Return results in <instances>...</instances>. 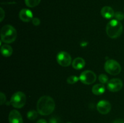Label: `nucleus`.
Instances as JSON below:
<instances>
[{
    "label": "nucleus",
    "instance_id": "1a4fd4ad",
    "mask_svg": "<svg viewBox=\"0 0 124 123\" xmlns=\"http://www.w3.org/2000/svg\"><path fill=\"white\" fill-rule=\"evenodd\" d=\"M111 109V105L106 100H101L97 104V110L100 113L105 115L108 113Z\"/></svg>",
    "mask_w": 124,
    "mask_h": 123
},
{
    "label": "nucleus",
    "instance_id": "f3484780",
    "mask_svg": "<svg viewBox=\"0 0 124 123\" xmlns=\"http://www.w3.org/2000/svg\"><path fill=\"white\" fill-rule=\"evenodd\" d=\"M38 115V111L36 112V110H31L29 111L27 114V118L30 120H35L36 118H37Z\"/></svg>",
    "mask_w": 124,
    "mask_h": 123
},
{
    "label": "nucleus",
    "instance_id": "a878e982",
    "mask_svg": "<svg viewBox=\"0 0 124 123\" xmlns=\"http://www.w3.org/2000/svg\"><path fill=\"white\" fill-rule=\"evenodd\" d=\"M36 123H47V122L46 119H39Z\"/></svg>",
    "mask_w": 124,
    "mask_h": 123
},
{
    "label": "nucleus",
    "instance_id": "4be33fe9",
    "mask_svg": "<svg viewBox=\"0 0 124 123\" xmlns=\"http://www.w3.org/2000/svg\"><path fill=\"white\" fill-rule=\"evenodd\" d=\"M6 96H5L4 94L2 92L0 93V104L1 105H2L6 101Z\"/></svg>",
    "mask_w": 124,
    "mask_h": 123
},
{
    "label": "nucleus",
    "instance_id": "9d476101",
    "mask_svg": "<svg viewBox=\"0 0 124 123\" xmlns=\"http://www.w3.org/2000/svg\"><path fill=\"white\" fill-rule=\"evenodd\" d=\"M9 123H23V119L21 113L16 110H12L8 115Z\"/></svg>",
    "mask_w": 124,
    "mask_h": 123
},
{
    "label": "nucleus",
    "instance_id": "39448f33",
    "mask_svg": "<svg viewBox=\"0 0 124 123\" xmlns=\"http://www.w3.org/2000/svg\"><path fill=\"white\" fill-rule=\"evenodd\" d=\"M104 68L107 73L113 75L119 74L121 71V65L115 60H107L104 65Z\"/></svg>",
    "mask_w": 124,
    "mask_h": 123
},
{
    "label": "nucleus",
    "instance_id": "6ab92c4d",
    "mask_svg": "<svg viewBox=\"0 0 124 123\" xmlns=\"http://www.w3.org/2000/svg\"><path fill=\"white\" fill-rule=\"evenodd\" d=\"M99 80L102 84H105V83L108 82V77L106 75L102 74L99 75Z\"/></svg>",
    "mask_w": 124,
    "mask_h": 123
},
{
    "label": "nucleus",
    "instance_id": "dca6fc26",
    "mask_svg": "<svg viewBox=\"0 0 124 123\" xmlns=\"http://www.w3.org/2000/svg\"><path fill=\"white\" fill-rule=\"evenodd\" d=\"M41 2V0H25V3L27 7H35Z\"/></svg>",
    "mask_w": 124,
    "mask_h": 123
},
{
    "label": "nucleus",
    "instance_id": "6e6552de",
    "mask_svg": "<svg viewBox=\"0 0 124 123\" xmlns=\"http://www.w3.org/2000/svg\"><path fill=\"white\" fill-rule=\"evenodd\" d=\"M122 87L123 83L119 78H112L107 83V89L113 92L121 90Z\"/></svg>",
    "mask_w": 124,
    "mask_h": 123
},
{
    "label": "nucleus",
    "instance_id": "4468645a",
    "mask_svg": "<svg viewBox=\"0 0 124 123\" xmlns=\"http://www.w3.org/2000/svg\"><path fill=\"white\" fill-rule=\"evenodd\" d=\"M105 87L104 84H97L92 88V92L96 95H100L105 92Z\"/></svg>",
    "mask_w": 124,
    "mask_h": 123
},
{
    "label": "nucleus",
    "instance_id": "7ed1b4c3",
    "mask_svg": "<svg viewBox=\"0 0 124 123\" xmlns=\"http://www.w3.org/2000/svg\"><path fill=\"white\" fill-rule=\"evenodd\" d=\"M16 30L12 25H6L1 28V39L4 43H12L16 40Z\"/></svg>",
    "mask_w": 124,
    "mask_h": 123
},
{
    "label": "nucleus",
    "instance_id": "412c9836",
    "mask_svg": "<svg viewBox=\"0 0 124 123\" xmlns=\"http://www.w3.org/2000/svg\"><path fill=\"white\" fill-rule=\"evenodd\" d=\"M49 123H60V120L59 119V118H56L55 116L52 117L50 119H49Z\"/></svg>",
    "mask_w": 124,
    "mask_h": 123
},
{
    "label": "nucleus",
    "instance_id": "0eeeda50",
    "mask_svg": "<svg viewBox=\"0 0 124 123\" xmlns=\"http://www.w3.org/2000/svg\"><path fill=\"white\" fill-rule=\"evenodd\" d=\"M57 62L59 65L63 67H67L71 65L72 62L71 57L70 54L65 51H60L56 57Z\"/></svg>",
    "mask_w": 124,
    "mask_h": 123
},
{
    "label": "nucleus",
    "instance_id": "f03ea898",
    "mask_svg": "<svg viewBox=\"0 0 124 123\" xmlns=\"http://www.w3.org/2000/svg\"><path fill=\"white\" fill-rule=\"evenodd\" d=\"M123 31L122 24L116 19H113L107 24L106 32L109 37L116 39L119 37Z\"/></svg>",
    "mask_w": 124,
    "mask_h": 123
},
{
    "label": "nucleus",
    "instance_id": "20e7f679",
    "mask_svg": "<svg viewBox=\"0 0 124 123\" xmlns=\"http://www.w3.org/2000/svg\"><path fill=\"white\" fill-rule=\"evenodd\" d=\"M25 102L26 96L23 92H16L11 97L10 104L15 108H22L25 105Z\"/></svg>",
    "mask_w": 124,
    "mask_h": 123
},
{
    "label": "nucleus",
    "instance_id": "b1692460",
    "mask_svg": "<svg viewBox=\"0 0 124 123\" xmlns=\"http://www.w3.org/2000/svg\"><path fill=\"white\" fill-rule=\"evenodd\" d=\"M0 12H1V17H0V21L2 22V20L4 19L5 16V13H4V11L3 10L2 8H0Z\"/></svg>",
    "mask_w": 124,
    "mask_h": 123
},
{
    "label": "nucleus",
    "instance_id": "f257e3e1",
    "mask_svg": "<svg viewBox=\"0 0 124 123\" xmlns=\"http://www.w3.org/2000/svg\"><path fill=\"white\" fill-rule=\"evenodd\" d=\"M55 102L52 97L44 95L40 98L37 102V111L41 115H48L54 111Z\"/></svg>",
    "mask_w": 124,
    "mask_h": 123
},
{
    "label": "nucleus",
    "instance_id": "f8f14e48",
    "mask_svg": "<svg viewBox=\"0 0 124 123\" xmlns=\"http://www.w3.org/2000/svg\"><path fill=\"white\" fill-rule=\"evenodd\" d=\"M101 15L105 19H111L115 15L113 9L109 6H105L103 7L101 11Z\"/></svg>",
    "mask_w": 124,
    "mask_h": 123
},
{
    "label": "nucleus",
    "instance_id": "aec40b11",
    "mask_svg": "<svg viewBox=\"0 0 124 123\" xmlns=\"http://www.w3.org/2000/svg\"><path fill=\"white\" fill-rule=\"evenodd\" d=\"M115 19L119 20H122L124 18V14L121 12H117L115 13V15H114Z\"/></svg>",
    "mask_w": 124,
    "mask_h": 123
},
{
    "label": "nucleus",
    "instance_id": "423d86ee",
    "mask_svg": "<svg viewBox=\"0 0 124 123\" xmlns=\"http://www.w3.org/2000/svg\"><path fill=\"white\" fill-rule=\"evenodd\" d=\"M79 80L84 84H91L95 82L96 80V75L93 71L87 70L81 74Z\"/></svg>",
    "mask_w": 124,
    "mask_h": 123
},
{
    "label": "nucleus",
    "instance_id": "bb28decb",
    "mask_svg": "<svg viewBox=\"0 0 124 123\" xmlns=\"http://www.w3.org/2000/svg\"><path fill=\"white\" fill-rule=\"evenodd\" d=\"M67 123H71V122H67Z\"/></svg>",
    "mask_w": 124,
    "mask_h": 123
},
{
    "label": "nucleus",
    "instance_id": "a211bd4d",
    "mask_svg": "<svg viewBox=\"0 0 124 123\" xmlns=\"http://www.w3.org/2000/svg\"><path fill=\"white\" fill-rule=\"evenodd\" d=\"M79 80V78L77 77L76 75H70L69 76V77L67 79V82L69 84H73L76 83V82H78V80Z\"/></svg>",
    "mask_w": 124,
    "mask_h": 123
},
{
    "label": "nucleus",
    "instance_id": "9b49d317",
    "mask_svg": "<svg viewBox=\"0 0 124 123\" xmlns=\"http://www.w3.org/2000/svg\"><path fill=\"white\" fill-rule=\"evenodd\" d=\"M19 17L21 20L25 22H29L32 20L33 18V15L31 10L27 8H23L20 11L19 13Z\"/></svg>",
    "mask_w": 124,
    "mask_h": 123
},
{
    "label": "nucleus",
    "instance_id": "393cba45",
    "mask_svg": "<svg viewBox=\"0 0 124 123\" xmlns=\"http://www.w3.org/2000/svg\"><path fill=\"white\" fill-rule=\"evenodd\" d=\"M112 123H124V121L121 119H117L114 121Z\"/></svg>",
    "mask_w": 124,
    "mask_h": 123
},
{
    "label": "nucleus",
    "instance_id": "ddd939ff",
    "mask_svg": "<svg viewBox=\"0 0 124 123\" xmlns=\"http://www.w3.org/2000/svg\"><path fill=\"white\" fill-rule=\"evenodd\" d=\"M85 65L84 59L81 57H76L72 62V66L75 69H81Z\"/></svg>",
    "mask_w": 124,
    "mask_h": 123
},
{
    "label": "nucleus",
    "instance_id": "2eb2a0df",
    "mask_svg": "<svg viewBox=\"0 0 124 123\" xmlns=\"http://www.w3.org/2000/svg\"><path fill=\"white\" fill-rule=\"evenodd\" d=\"M1 53L3 56L6 57H8L11 56L13 53V49L8 45H4L1 48Z\"/></svg>",
    "mask_w": 124,
    "mask_h": 123
},
{
    "label": "nucleus",
    "instance_id": "5701e85b",
    "mask_svg": "<svg viewBox=\"0 0 124 123\" xmlns=\"http://www.w3.org/2000/svg\"><path fill=\"white\" fill-rule=\"evenodd\" d=\"M31 21H32L33 24L35 26H38L40 24V20L38 18H33Z\"/></svg>",
    "mask_w": 124,
    "mask_h": 123
}]
</instances>
